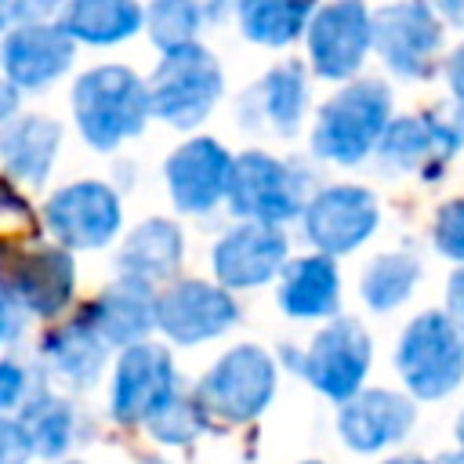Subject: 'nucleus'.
I'll return each instance as SVG.
<instances>
[{
    "label": "nucleus",
    "instance_id": "f257e3e1",
    "mask_svg": "<svg viewBox=\"0 0 464 464\" xmlns=\"http://www.w3.org/2000/svg\"><path fill=\"white\" fill-rule=\"evenodd\" d=\"M69 109L76 134L94 152H116L152 120L149 83L123 62H102L80 72L69 91Z\"/></svg>",
    "mask_w": 464,
    "mask_h": 464
},
{
    "label": "nucleus",
    "instance_id": "f03ea898",
    "mask_svg": "<svg viewBox=\"0 0 464 464\" xmlns=\"http://www.w3.org/2000/svg\"><path fill=\"white\" fill-rule=\"evenodd\" d=\"M392 87L381 76H352L334 91L312 120V156L334 167H359L377 152L384 127L392 123Z\"/></svg>",
    "mask_w": 464,
    "mask_h": 464
},
{
    "label": "nucleus",
    "instance_id": "7ed1b4c3",
    "mask_svg": "<svg viewBox=\"0 0 464 464\" xmlns=\"http://www.w3.org/2000/svg\"><path fill=\"white\" fill-rule=\"evenodd\" d=\"M392 362L406 395L442 402L464 384V334L446 308H424L402 326Z\"/></svg>",
    "mask_w": 464,
    "mask_h": 464
},
{
    "label": "nucleus",
    "instance_id": "20e7f679",
    "mask_svg": "<svg viewBox=\"0 0 464 464\" xmlns=\"http://www.w3.org/2000/svg\"><path fill=\"white\" fill-rule=\"evenodd\" d=\"M145 83H149L152 120L174 130H196L199 123H207L225 94L221 62L199 40L163 51Z\"/></svg>",
    "mask_w": 464,
    "mask_h": 464
},
{
    "label": "nucleus",
    "instance_id": "39448f33",
    "mask_svg": "<svg viewBox=\"0 0 464 464\" xmlns=\"http://www.w3.org/2000/svg\"><path fill=\"white\" fill-rule=\"evenodd\" d=\"M308 188H312V178L301 163L272 156L265 149H246V152L232 156L225 207L246 221L286 225V221L301 218V210L312 196Z\"/></svg>",
    "mask_w": 464,
    "mask_h": 464
},
{
    "label": "nucleus",
    "instance_id": "423d86ee",
    "mask_svg": "<svg viewBox=\"0 0 464 464\" xmlns=\"http://www.w3.org/2000/svg\"><path fill=\"white\" fill-rule=\"evenodd\" d=\"M283 362L294 366L323 399H352L373 362V341L366 326L352 315H334L304 348H283Z\"/></svg>",
    "mask_w": 464,
    "mask_h": 464
},
{
    "label": "nucleus",
    "instance_id": "0eeeda50",
    "mask_svg": "<svg viewBox=\"0 0 464 464\" xmlns=\"http://www.w3.org/2000/svg\"><path fill=\"white\" fill-rule=\"evenodd\" d=\"M196 395L210 420L250 424L276 399V359L261 344H232L196 381Z\"/></svg>",
    "mask_w": 464,
    "mask_h": 464
},
{
    "label": "nucleus",
    "instance_id": "6e6552de",
    "mask_svg": "<svg viewBox=\"0 0 464 464\" xmlns=\"http://www.w3.org/2000/svg\"><path fill=\"white\" fill-rule=\"evenodd\" d=\"M40 225L47 236L72 254L80 250H105L123 228V196L112 181L80 178L54 188L44 199Z\"/></svg>",
    "mask_w": 464,
    "mask_h": 464
},
{
    "label": "nucleus",
    "instance_id": "1a4fd4ad",
    "mask_svg": "<svg viewBox=\"0 0 464 464\" xmlns=\"http://www.w3.org/2000/svg\"><path fill=\"white\" fill-rule=\"evenodd\" d=\"M442 44L446 22L428 0H392L373 11V51L399 80H431Z\"/></svg>",
    "mask_w": 464,
    "mask_h": 464
},
{
    "label": "nucleus",
    "instance_id": "9d476101",
    "mask_svg": "<svg viewBox=\"0 0 464 464\" xmlns=\"http://www.w3.org/2000/svg\"><path fill=\"white\" fill-rule=\"evenodd\" d=\"M239 323V304L228 286L218 279H170L156 294V330L178 344L196 348L225 337Z\"/></svg>",
    "mask_w": 464,
    "mask_h": 464
},
{
    "label": "nucleus",
    "instance_id": "9b49d317",
    "mask_svg": "<svg viewBox=\"0 0 464 464\" xmlns=\"http://www.w3.org/2000/svg\"><path fill=\"white\" fill-rule=\"evenodd\" d=\"M304 51L312 76L326 83L359 76L366 54L373 51V11L366 7V0L319 4L304 29Z\"/></svg>",
    "mask_w": 464,
    "mask_h": 464
},
{
    "label": "nucleus",
    "instance_id": "f8f14e48",
    "mask_svg": "<svg viewBox=\"0 0 464 464\" xmlns=\"http://www.w3.org/2000/svg\"><path fill=\"white\" fill-rule=\"evenodd\" d=\"M297 221L304 228V239L319 254L348 257L377 236L381 203L366 185L337 181V185H323L319 192H312Z\"/></svg>",
    "mask_w": 464,
    "mask_h": 464
},
{
    "label": "nucleus",
    "instance_id": "ddd939ff",
    "mask_svg": "<svg viewBox=\"0 0 464 464\" xmlns=\"http://www.w3.org/2000/svg\"><path fill=\"white\" fill-rule=\"evenodd\" d=\"M29 319L54 323L76 301V257L62 243H14L4 279Z\"/></svg>",
    "mask_w": 464,
    "mask_h": 464
},
{
    "label": "nucleus",
    "instance_id": "4468645a",
    "mask_svg": "<svg viewBox=\"0 0 464 464\" xmlns=\"http://www.w3.org/2000/svg\"><path fill=\"white\" fill-rule=\"evenodd\" d=\"M178 392L174 355L160 341H138L120 348L109 377V420L120 428L145 424Z\"/></svg>",
    "mask_w": 464,
    "mask_h": 464
},
{
    "label": "nucleus",
    "instance_id": "2eb2a0df",
    "mask_svg": "<svg viewBox=\"0 0 464 464\" xmlns=\"http://www.w3.org/2000/svg\"><path fill=\"white\" fill-rule=\"evenodd\" d=\"M464 149V120H446L439 112L392 116L377 141V163L392 174H417L424 181L439 178L453 156Z\"/></svg>",
    "mask_w": 464,
    "mask_h": 464
},
{
    "label": "nucleus",
    "instance_id": "dca6fc26",
    "mask_svg": "<svg viewBox=\"0 0 464 464\" xmlns=\"http://www.w3.org/2000/svg\"><path fill=\"white\" fill-rule=\"evenodd\" d=\"M286 257H290V243L283 225L239 218L232 228L218 236L210 250V268H214V279L236 294V290H257L279 279Z\"/></svg>",
    "mask_w": 464,
    "mask_h": 464
},
{
    "label": "nucleus",
    "instance_id": "f3484780",
    "mask_svg": "<svg viewBox=\"0 0 464 464\" xmlns=\"http://www.w3.org/2000/svg\"><path fill=\"white\" fill-rule=\"evenodd\" d=\"M417 420V399L395 388H359L337 402V439L355 457H377L399 446Z\"/></svg>",
    "mask_w": 464,
    "mask_h": 464
},
{
    "label": "nucleus",
    "instance_id": "a211bd4d",
    "mask_svg": "<svg viewBox=\"0 0 464 464\" xmlns=\"http://www.w3.org/2000/svg\"><path fill=\"white\" fill-rule=\"evenodd\" d=\"M76 40L62 29L58 18L51 22H29L0 33V72L25 94L54 87L62 76H69L76 62Z\"/></svg>",
    "mask_w": 464,
    "mask_h": 464
},
{
    "label": "nucleus",
    "instance_id": "6ab92c4d",
    "mask_svg": "<svg viewBox=\"0 0 464 464\" xmlns=\"http://www.w3.org/2000/svg\"><path fill=\"white\" fill-rule=\"evenodd\" d=\"M304 116H308V69L297 58L272 65L236 102V120L243 130L283 141L301 134Z\"/></svg>",
    "mask_w": 464,
    "mask_h": 464
},
{
    "label": "nucleus",
    "instance_id": "aec40b11",
    "mask_svg": "<svg viewBox=\"0 0 464 464\" xmlns=\"http://www.w3.org/2000/svg\"><path fill=\"white\" fill-rule=\"evenodd\" d=\"M232 156L228 149L210 134L185 138L167 160H163V185L178 214L203 218L225 203Z\"/></svg>",
    "mask_w": 464,
    "mask_h": 464
},
{
    "label": "nucleus",
    "instance_id": "412c9836",
    "mask_svg": "<svg viewBox=\"0 0 464 464\" xmlns=\"http://www.w3.org/2000/svg\"><path fill=\"white\" fill-rule=\"evenodd\" d=\"M109 344L105 337L80 315L72 312L69 319L47 326L36 341V359L47 377L65 384L69 392H87L98 384V377L109 366Z\"/></svg>",
    "mask_w": 464,
    "mask_h": 464
},
{
    "label": "nucleus",
    "instance_id": "4be33fe9",
    "mask_svg": "<svg viewBox=\"0 0 464 464\" xmlns=\"http://www.w3.org/2000/svg\"><path fill=\"white\" fill-rule=\"evenodd\" d=\"M156 286L134 276H116L102 294H94L76 312L105 337L112 352L149 341L156 330Z\"/></svg>",
    "mask_w": 464,
    "mask_h": 464
},
{
    "label": "nucleus",
    "instance_id": "5701e85b",
    "mask_svg": "<svg viewBox=\"0 0 464 464\" xmlns=\"http://www.w3.org/2000/svg\"><path fill=\"white\" fill-rule=\"evenodd\" d=\"M62 149V123L47 112H18L0 123V174L22 188H44Z\"/></svg>",
    "mask_w": 464,
    "mask_h": 464
},
{
    "label": "nucleus",
    "instance_id": "b1692460",
    "mask_svg": "<svg viewBox=\"0 0 464 464\" xmlns=\"http://www.w3.org/2000/svg\"><path fill=\"white\" fill-rule=\"evenodd\" d=\"M276 301H279V312L283 315L301 319V323L334 319L341 312V272H337V257L319 254V250L286 257V265L279 272Z\"/></svg>",
    "mask_w": 464,
    "mask_h": 464
},
{
    "label": "nucleus",
    "instance_id": "393cba45",
    "mask_svg": "<svg viewBox=\"0 0 464 464\" xmlns=\"http://www.w3.org/2000/svg\"><path fill=\"white\" fill-rule=\"evenodd\" d=\"M181 261H185V232L174 218H160V214L138 221L116 250V272L145 279L152 286L170 283Z\"/></svg>",
    "mask_w": 464,
    "mask_h": 464
},
{
    "label": "nucleus",
    "instance_id": "a878e982",
    "mask_svg": "<svg viewBox=\"0 0 464 464\" xmlns=\"http://www.w3.org/2000/svg\"><path fill=\"white\" fill-rule=\"evenodd\" d=\"M62 29L83 47H120L145 29L141 0H65Z\"/></svg>",
    "mask_w": 464,
    "mask_h": 464
},
{
    "label": "nucleus",
    "instance_id": "bb28decb",
    "mask_svg": "<svg viewBox=\"0 0 464 464\" xmlns=\"http://www.w3.org/2000/svg\"><path fill=\"white\" fill-rule=\"evenodd\" d=\"M14 417L22 420L29 442H33V453L40 460H51V464L54 460H65L76 450V442H80V428H83L80 410L62 392L40 388Z\"/></svg>",
    "mask_w": 464,
    "mask_h": 464
},
{
    "label": "nucleus",
    "instance_id": "cd10ccee",
    "mask_svg": "<svg viewBox=\"0 0 464 464\" xmlns=\"http://www.w3.org/2000/svg\"><path fill=\"white\" fill-rule=\"evenodd\" d=\"M319 0H236L239 33L268 51H283L304 36Z\"/></svg>",
    "mask_w": 464,
    "mask_h": 464
},
{
    "label": "nucleus",
    "instance_id": "c85d7f7f",
    "mask_svg": "<svg viewBox=\"0 0 464 464\" xmlns=\"http://www.w3.org/2000/svg\"><path fill=\"white\" fill-rule=\"evenodd\" d=\"M420 283V261L413 250H384L366 261L359 276V297L370 312L388 315L402 308Z\"/></svg>",
    "mask_w": 464,
    "mask_h": 464
},
{
    "label": "nucleus",
    "instance_id": "c756f323",
    "mask_svg": "<svg viewBox=\"0 0 464 464\" xmlns=\"http://www.w3.org/2000/svg\"><path fill=\"white\" fill-rule=\"evenodd\" d=\"M207 424H210V413H207V406L199 402V395L178 388L141 428H145L156 442H163V446H188V442H196V439L207 431Z\"/></svg>",
    "mask_w": 464,
    "mask_h": 464
},
{
    "label": "nucleus",
    "instance_id": "7c9ffc66",
    "mask_svg": "<svg viewBox=\"0 0 464 464\" xmlns=\"http://www.w3.org/2000/svg\"><path fill=\"white\" fill-rule=\"evenodd\" d=\"M203 25L207 22L196 0H149L145 4V33L160 54L199 40Z\"/></svg>",
    "mask_w": 464,
    "mask_h": 464
},
{
    "label": "nucleus",
    "instance_id": "2f4dec72",
    "mask_svg": "<svg viewBox=\"0 0 464 464\" xmlns=\"http://www.w3.org/2000/svg\"><path fill=\"white\" fill-rule=\"evenodd\" d=\"M40 388H47V373L40 359H22L0 352V413H18Z\"/></svg>",
    "mask_w": 464,
    "mask_h": 464
},
{
    "label": "nucleus",
    "instance_id": "473e14b6",
    "mask_svg": "<svg viewBox=\"0 0 464 464\" xmlns=\"http://www.w3.org/2000/svg\"><path fill=\"white\" fill-rule=\"evenodd\" d=\"M431 246L446 261L464 265V196L446 199L431 221Z\"/></svg>",
    "mask_w": 464,
    "mask_h": 464
},
{
    "label": "nucleus",
    "instance_id": "72a5a7b5",
    "mask_svg": "<svg viewBox=\"0 0 464 464\" xmlns=\"http://www.w3.org/2000/svg\"><path fill=\"white\" fill-rule=\"evenodd\" d=\"M65 0H0V33L29 22H51L58 18Z\"/></svg>",
    "mask_w": 464,
    "mask_h": 464
},
{
    "label": "nucleus",
    "instance_id": "f704fd0d",
    "mask_svg": "<svg viewBox=\"0 0 464 464\" xmlns=\"http://www.w3.org/2000/svg\"><path fill=\"white\" fill-rule=\"evenodd\" d=\"M33 457L36 453L22 420L14 413H0V464H29Z\"/></svg>",
    "mask_w": 464,
    "mask_h": 464
},
{
    "label": "nucleus",
    "instance_id": "c9c22d12",
    "mask_svg": "<svg viewBox=\"0 0 464 464\" xmlns=\"http://www.w3.org/2000/svg\"><path fill=\"white\" fill-rule=\"evenodd\" d=\"M25 323H29V312H25V308L14 301V294L0 283V352H7L11 344L22 341Z\"/></svg>",
    "mask_w": 464,
    "mask_h": 464
},
{
    "label": "nucleus",
    "instance_id": "e433bc0d",
    "mask_svg": "<svg viewBox=\"0 0 464 464\" xmlns=\"http://www.w3.org/2000/svg\"><path fill=\"white\" fill-rule=\"evenodd\" d=\"M36 210L29 207L25 192L18 181H11L7 174H0V221H33Z\"/></svg>",
    "mask_w": 464,
    "mask_h": 464
},
{
    "label": "nucleus",
    "instance_id": "4c0bfd02",
    "mask_svg": "<svg viewBox=\"0 0 464 464\" xmlns=\"http://www.w3.org/2000/svg\"><path fill=\"white\" fill-rule=\"evenodd\" d=\"M446 87H450V102H453V112L464 120V44H457L450 54H446Z\"/></svg>",
    "mask_w": 464,
    "mask_h": 464
},
{
    "label": "nucleus",
    "instance_id": "58836bf2",
    "mask_svg": "<svg viewBox=\"0 0 464 464\" xmlns=\"http://www.w3.org/2000/svg\"><path fill=\"white\" fill-rule=\"evenodd\" d=\"M446 315L457 323V330L464 334V265H457V272L446 283Z\"/></svg>",
    "mask_w": 464,
    "mask_h": 464
},
{
    "label": "nucleus",
    "instance_id": "ea45409f",
    "mask_svg": "<svg viewBox=\"0 0 464 464\" xmlns=\"http://www.w3.org/2000/svg\"><path fill=\"white\" fill-rule=\"evenodd\" d=\"M18 112H22V91L0 72V123H7Z\"/></svg>",
    "mask_w": 464,
    "mask_h": 464
},
{
    "label": "nucleus",
    "instance_id": "a19ab883",
    "mask_svg": "<svg viewBox=\"0 0 464 464\" xmlns=\"http://www.w3.org/2000/svg\"><path fill=\"white\" fill-rule=\"evenodd\" d=\"M428 4L435 7V14H439L446 25L464 29V0H428Z\"/></svg>",
    "mask_w": 464,
    "mask_h": 464
},
{
    "label": "nucleus",
    "instance_id": "79ce46f5",
    "mask_svg": "<svg viewBox=\"0 0 464 464\" xmlns=\"http://www.w3.org/2000/svg\"><path fill=\"white\" fill-rule=\"evenodd\" d=\"M196 7L203 11V22L214 25V22H221L236 11V0H196Z\"/></svg>",
    "mask_w": 464,
    "mask_h": 464
},
{
    "label": "nucleus",
    "instance_id": "37998d69",
    "mask_svg": "<svg viewBox=\"0 0 464 464\" xmlns=\"http://www.w3.org/2000/svg\"><path fill=\"white\" fill-rule=\"evenodd\" d=\"M381 464H435V460H428V457H420V453H399V457H388V460H381Z\"/></svg>",
    "mask_w": 464,
    "mask_h": 464
},
{
    "label": "nucleus",
    "instance_id": "c03bdc74",
    "mask_svg": "<svg viewBox=\"0 0 464 464\" xmlns=\"http://www.w3.org/2000/svg\"><path fill=\"white\" fill-rule=\"evenodd\" d=\"M435 464H464V450H450V453L435 457Z\"/></svg>",
    "mask_w": 464,
    "mask_h": 464
},
{
    "label": "nucleus",
    "instance_id": "a18cd8bd",
    "mask_svg": "<svg viewBox=\"0 0 464 464\" xmlns=\"http://www.w3.org/2000/svg\"><path fill=\"white\" fill-rule=\"evenodd\" d=\"M11 239H0V279H4V268H7V257H11Z\"/></svg>",
    "mask_w": 464,
    "mask_h": 464
},
{
    "label": "nucleus",
    "instance_id": "49530a36",
    "mask_svg": "<svg viewBox=\"0 0 464 464\" xmlns=\"http://www.w3.org/2000/svg\"><path fill=\"white\" fill-rule=\"evenodd\" d=\"M453 439H457V450H464V410L457 413V424H453Z\"/></svg>",
    "mask_w": 464,
    "mask_h": 464
},
{
    "label": "nucleus",
    "instance_id": "de8ad7c7",
    "mask_svg": "<svg viewBox=\"0 0 464 464\" xmlns=\"http://www.w3.org/2000/svg\"><path fill=\"white\" fill-rule=\"evenodd\" d=\"M138 464H167L163 457H145V460H138Z\"/></svg>",
    "mask_w": 464,
    "mask_h": 464
},
{
    "label": "nucleus",
    "instance_id": "09e8293b",
    "mask_svg": "<svg viewBox=\"0 0 464 464\" xmlns=\"http://www.w3.org/2000/svg\"><path fill=\"white\" fill-rule=\"evenodd\" d=\"M54 464H87V460H72V457H65V460H54Z\"/></svg>",
    "mask_w": 464,
    "mask_h": 464
},
{
    "label": "nucleus",
    "instance_id": "8fccbe9b",
    "mask_svg": "<svg viewBox=\"0 0 464 464\" xmlns=\"http://www.w3.org/2000/svg\"><path fill=\"white\" fill-rule=\"evenodd\" d=\"M301 464H323V460H301Z\"/></svg>",
    "mask_w": 464,
    "mask_h": 464
}]
</instances>
